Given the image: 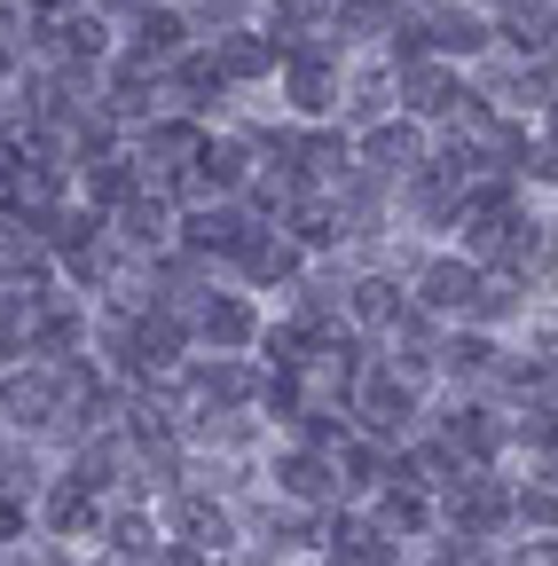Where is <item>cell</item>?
<instances>
[{
	"label": "cell",
	"instance_id": "1",
	"mask_svg": "<svg viewBox=\"0 0 558 566\" xmlns=\"http://www.w3.org/2000/svg\"><path fill=\"white\" fill-rule=\"evenodd\" d=\"M519 480L504 464H464L449 488H441V527L456 535H480V543H512L519 535Z\"/></svg>",
	"mask_w": 558,
	"mask_h": 566
},
{
	"label": "cell",
	"instance_id": "2",
	"mask_svg": "<svg viewBox=\"0 0 558 566\" xmlns=\"http://www.w3.org/2000/svg\"><path fill=\"white\" fill-rule=\"evenodd\" d=\"M346 409H355V424H362V433L370 441H386V449H401L409 433H417V424H425V409H433V394L425 386H417V378H401L393 363H386V354H378V363L355 378V401H346Z\"/></svg>",
	"mask_w": 558,
	"mask_h": 566
},
{
	"label": "cell",
	"instance_id": "3",
	"mask_svg": "<svg viewBox=\"0 0 558 566\" xmlns=\"http://www.w3.org/2000/svg\"><path fill=\"white\" fill-rule=\"evenodd\" d=\"M63 363H48V354H24V363L0 370V433H32L55 449V424H63Z\"/></svg>",
	"mask_w": 558,
	"mask_h": 566
},
{
	"label": "cell",
	"instance_id": "4",
	"mask_svg": "<svg viewBox=\"0 0 558 566\" xmlns=\"http://www.w3.org/2000/svg\"><path fill=\"white\" fill-rule=\"evenodd\" d=\"M260 323H267V300L244 292L236 275H229V283H204L197 307H189L197 346H213V354H252V346H260Z\"/></svg>",
	"mask_w": 558,
	"mask_h": 566
},
{
	"label": "cell",
	"instance_id": "5",
	"mask_svg": "<svg viewBox=\"0 0 558 566\" xmlns=\"http://www.w3.org/2000/svg\"><path fill=\"white\" fill-rule=\"evenodd\" d=\"M307 268H315V252H307V244H299L284 221H260V229L244 237V252L229 260V275L244 283V292H260V300H284Z\"/></svg>",
	"mask_w": 558,
	"mask_h": 566
},
{
	"label": "cell",
	"instance_id": "6",
	"mask_svg": "<svg viewBox=\"0 0 558 566\" xmlns=\"http://www.w3.org/2000/svg\"><path fill=\"white\" fill-rule=\"evenodd\" d=\"M260 472H267V488H275V495H299V504H315V512L346 504V488H338V457H330V449H307V441H292V433H275V441H267Z\"/></svg>",
	"mask_w": 558,
	"mask_h": 566
},
{
	"label": "cell",
	"instance_id": "7",
	"mask_svg": "<svg viewBox=\"0 0 558 566\" xmlns=\"http://www.w3.org/2000/svg\"><path fill=\"white\" fill-rule=\"evenodd\" d=\"M472 95V71L449 63V55H417V63H393V103L409 118H425V126H449Z\"/></svg>",
	"mask_w": 558,
	"mask_h": 566
},
{
	"label": "cell",
	"instance_id": "8",
	"mask_svg": "<svg viewBox=\"0 0 558 566\" xmlns=\"http://www.w3.org/2000/svg\"><path fill=\"white\" fill-rule=\"evenodd\" d=\"M260 221H252V212H244V197H189L181 205V252H197V260H213L221 275H229V260L244 252V237H252Z\"/></svg>",
	"mask_w": 558,
	"mask_h": 566
},
{
	"label": "cell",
	"instance_id": "9",
	"mask_svg": "<svg viewBox=\"0 0 558 566\" xmlns=\"http://www.w3.org/2000/svg\"><path fill=\"white\" fill-rule=\"evenodd\" d=\"M425 158H433V126L409 118V111H386V118L355 126V166H370V174H386V181H409Z\"/></svg>",
	"mask_w": 558,
	"mask_h": 566
},
{
	"label": "cell",
	"instance_id": "10",
	"mask_svg": "<svg viewBox=\"0 0 558 566\" xmlns=\"http://www.w3.org/2000/svg\"><path fill=\"white\" fill-rule=\"evenodd\" d=\"M166 95H173V111H189V118H204V126H229V118H236V87H229V71L213 63V48H204V40L166 63Z\"/></svg>",
	"mask_w": 558,
	"mask_h": 566
},
{
	"label": "cell",
	"instance_id": "11",
	"mask_svg": "<svg viewBox=\"0 0 558 566\" xmlns=\"http://www.w3.org/2000/svg\"><path fill=\"white\" fill-rule=\"evenodd\" d=\"M480 260L464 252V244H433L425 260H417V275H409V292H417V307H433L441 323H464L472 315V292H480Z\"/></svg>",
	"mask_w": 558,
	"mask_h": 566
},
{
	"label": "cell",
	"instance_id": "12",
	"mask_svg": "<svg viewBox=\"0 0 558 566\" xmlns=\"http://www.w3.org/2000/svg\"><path fill=\"white\" fill-rule=\"evenodd\" d=\"M260 174V150H252V134L229 118V126H204L197 142V158H189V181L197 197H244V181Z\"/></svg>",
	"mask_w": 558,
	"mask_h": 566
},
{
	"label": "cell",
	"instance_id": "13",
	"mask_svg": "<svg viewBox=\"0 0 558 566\" xmlns=\"http://www.w3.org/2000/svg\"><path fill=\"white\" fill-rule=\"evenodd\" d=\"M504 331H480V323H449L441 338V394H487L504 370Z\"/></svg>",
	"mask_w": 558,
	"mask_h": 566
},
{
	"label": "cell",
	"instance_id": "14",
	"mask_svg": "<svg viewBox=\"0 0 558 566\" xmlns=\"http://www.w3.org/2000/svg\"><path fill=\"white\" fill-rule=\"evenodd\" d=\"M401 307H409V275L355 252V275H346V323L370 331V338H386V331L401 323Z\"/></svg>",
	"mask_w": 558,
	"mask_h": 566
},
{
	"label": "cell",
	"instance_id": "15",
	"mask_svg": "<svg viewBox=\"0 0 558 566\" xmlns=\"http://www.w3.org/2000/svg\"><path fill=\"white\" fill-rule=\"evenodd\" d=\"M118 48L143 55V63H173L181 48H197V24H189L181 0H134L118 17Z\"/></svg>",
	"mask_w": 558,
	"mask_h": 566
},
{
	"label": "cell",
	"instance_id": "16",
	"mask_svg": "<svg viewBox=\"0 0 558 566\" xmlns=\"http://www.w3.org/2000/svg\"><path fill=\"white\" fill-rule=\"evenodd\" d=\"M103 520H110V495L80 488L72 472H55L40 488V535L48 543H103Z\"/></svg>",
	"mask_w": 558,
	"mask_h": 566
},
{
	"label": "cell",
	"instance_id": "17",
	"mask_svg": "<svg viewBox=\"0 0 558 566\" xmlns=\"http://www.w3.org/2000/svg\"><path fill=\"white\" fill-rule=\"evenodd\" d=\"M110 229H118V244H126L134 260H150V252H166V244L181 237V197H166V189L150 181V189H134V197L110 212Z\"/></svg>",
	"mask_w": 558,
	"mask_h": 566
},
{
	"label": "cell",
	"instance_id": "18",
	"mask_svg": "<svg viewBox=\"0 0 558 566\" xmlns=\"http://www.w3.org/2000/svg\"><path fill=\"white\" fill-rule=\"evenodd\" d=\"M213 48V63L229 71V87L236 95H260V87H275V71H284V48L267 40V24L252 17V24H236V32H221V40H204Z\"/></svg>",
	"mask_w": 558,
	"mask_h": 566
},
{
	"label": "cell",
	"instance_id": "19",
	"mask_svg": "<svg viewBox=\"0 0 558 566\" xmlns=\"http://www.w3.org/2000/svg\"><path fill=\"white\" fill-rule=\"evenodd\" d=\"M425 24H433V55H449V63H480V55H496V17L480 9H464V0H425Z\"/></svg>",
	"mask_w": 558,
	"mask_h": 566
},
{
	"label": "cell",
	"instance_id": "20",
	"mask_svg": "<svg viewBox=\"0 0 558 566\" xmlns=\"http://www.w3.org/2000/svg\"><path fill=\"white\" fill-rule=\"evenodd\" d=\"M370 512H378L409 551L441 535V495H433V488H417V480H386V488L370 495Z\"/></svg>",
	"mask_w": 558,
	"mask_h": 566
},
{
	"label": "cell",
	"instance_id": "21",
	"mask_svg": "<svg viewBox=\"0 0 558 566\" xmlns=\"http://www.w3.org/2000/svg\"><path fill=\"white\" fill-rule=\"evenodd\" d=\"M72 189H80L95 212H118L134 189H150V174H143V158H134V150H110V158H95V166H72Z\"/></svg>",
	"mask_w": 558,
	"mask_h": 566
},
{
	"label": "cell",
	"instance_id": "22",
	"mask_svg": "<svg viewBox=\"0 0 558 566\" xmlns=\"http://www.w3.org/2000/svg\"><path fill=\"white\" fill-rule=\"evenodd\" d=\"M32 354V292L24 283H0V370Z\"/></svg>",
	"mask_w": 558,
	"mask_h": 566
},
{
	"label": "cell",
	"instance_id": "23",
	"mask_svg": "<svg viewBox=\"0 0 558 566\" xmlns=\"http://www.w3.org/2000/svg\"><path fill=\"white\" fill-rule=\"evenodd\" d=\"M519 535H558V480L550 472H519Z\"/></svg>",
	"mask_w": 558,
	"mask_h": 566
},
{
	"label": "cell",
	"instance_id": "24",
	"mask_svg": "<svg viewBox=\"0 0 558 566\" xmlns=\"http://www.w3.org/2000/svg\"><path fill=\"white\" fill-rule=\"evenodd\" d=\"M150 566H229V558H213V551H197V543H181V535H166V543L150 551Z\"/></svg>",
	"mask_w": 558,
	"mask_h": 566
},
{
	"label": "cell",
	"instance_id": "25",
	"mask_svg": "<svg viewBox=\"0 0 558 566\" xmlns=\"http://www.w3.org/2000/svg\"><path fill=\"white\" fill-rule=\"evenodd\" d=\"M17 126H24V95H17V87H0V142H9Z\"/></svg>",
	"mask_w": 558,
	"mask_h": 566
},
{
	"label": "cell",
	"instance_id": "26",
	"mask_svg": "<svg viewBox=\"0 0 558 566\" xmlns=\"http://www.w3.org/2000/svg\"><path fill=\"white\" fill-rule=\"evenodd\" d=\"M24 9H32V17H80L87 0H24Z\"/></svg>",
	"mask_w": 558,
	"mask_h": 566
},
{
	"label": "cell",
	"instance_id": "27",
	"mask_svg": "<svg viewBox=\"0 0 558 566\" xmlns=\"http://www.w3.org/2000/svg\"><path fill=\"white\" fill-rule=\"evenodd\" d=\"M535 126H543V134H550V142H558V95H550V103H543V111H535Z\"/></svg>",
	"mask_w": 558,
	"mask_h": 566
},
{
	"label": "cell",
	"instance_id": "28",
	"mask_svg": "<svg viewBox=\"0 0 558 566\" xmlns=\"http://www.w3.org/2000/svg\"><path fill=\"white\" fill-rule=\"evenodd\" d=\"M480 9H487V17H496V9H504V0H480Z\"/></svg>",
	"mask_w": 558,
	"mask_h": 566
},
{
	"label": "cell",
	"instance_id": "29",
	"mask_svg": "<svg viewBox=\"0 0 558 566\" xmlns=\"http://www.w3.org/2000/svg\"><path fill=\"white\" fill-rule=\"evenodd\" d=\"M504 566H512V558H504Z\"/></svg>",
	"mask_w": 558,
	"mask_h": 566
}]
</instances>
